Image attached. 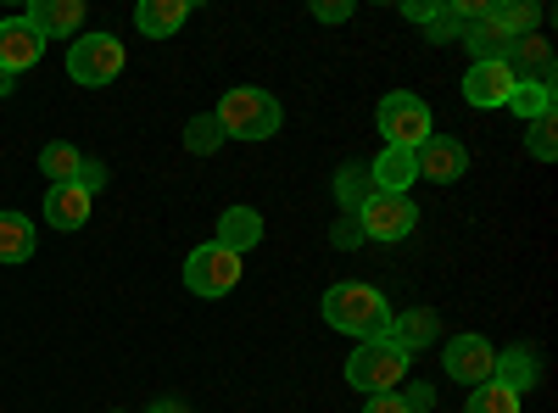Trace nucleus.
I'll return each mask as SVG.
<instances>
[{
	"label": "nucleus",
	"instance_id": "obj_19",
	"mask_svg": "<svg viewBox=\"0 0 558 413\" xmlns=\"http://www.w3.org/2000/svg\"><path fill=\"white\" fill-rule=\"evenodd\" d=\"M368 179H375V191H380V196H408V185L418 179V168H413V151H397V146H386L375 162H368Z\"/></svg>",
	"mask_w": 558,
	"mask_h": 413
},
{
	"label": "nucleus",
	"instance_id": "obj_23",
	"mask_svg": "<svg viewBox=\"0 0 558 413\" xmlns=\"http://www.w3.org/2000/svg\"><path fill=\"white\" fill-rule=\"evenodd\" d=\"M78 168H84V157L73 146H62V141H51L39 151V173L51 179V185H78Z\"/></svg>",
	"mask_w": 558,
	"mask_h": 413
},
{
	"label": "nucleus",
	"instance_id": "obj_28",
	"mask_svg": "<svg viewBox=\"0 0 558 413\" xmlns=\"http://www.w3.org/2000/svg\"><path fill=\"white\" fill-rule=\"evenodd\" d=\"M553 134H558L553 112L536 118V123H525V141H531V157H536V162H553V157H558V141H553Z\"/></svg>",
	"mask_w": 558,
	"mask_h": 413
},
{
	"label": "nucleus",
	"instance_id": "obj_1",
	"mask_svg": "<svg viewBox=\"0 0 558 413\" xmlns=\"http://www.w3.org/2000/svg\"><path fill=\"white\" fill-rule=\"evenodd\" d=\"M324 325L352 336V341H380L391 330V302L386 291L375 286H357V280H341L324 291Z\"/></svg>",
	"mask_w": 558,
	"mask_h": 413
},
{
	"label": "nucleus",
	"instance_id": "obj_13",
	"mask_svg": "<svg viewBox=\"0 0 558 413\" xmlns=\"http://www.w3.org/2000/svg\"><path fill=\"white\" fill-rule=\"evenodd\" d=\"M463 51H470V62H502L508 51H514V34H508L497 17H492V7H486V17H475V23H463Z\"/></svg>",
	"mask_w": 558,
	"mask_h": 413
},
{
	"label": "nucleus",
	"instance_id": "obj_20",
	"mask_svg": "<svg viewBox=\"0 0 558 413\" xmlns=\"http://www.w3.org/2000/svg\"><path fill=\"white\" fill-rule=\"evenodd\" d=\"M89 191H78V185H51L45 191V223H57V229H78V223H89Z\"/></svg>",
	"mask_w": 558,
	"mask_h": 413
},
{
	"label": "nucleus",
	"instance_id": "obj_4",
	"mask_svg": "<svg viewBox=\"0 0 558 413\" xmlns=\"http://www.w3.org/2000/svg\"><path fill=\"white\" fill-rule=\"evenodd\" d=\"M375 123L386 134V146H397V151H418L430 141V107H425V96H413V89H391L375 107Z\"/></svg>",
	"mask_w": 558,
	"mask_h": 413
},
{
	"label": "nucleus",
	"instance_id": "obj_33",
	"mask_svg": "<svg viewBox=\"0 0 558 413\" xmlns=\"http://www.w3.org/2000/svg\"><path fill=\"white\" fill-rule=\"evenodd\" d=\"M101 185H107V168H101V162H89V157H84V168H78V191H89V196H96Z\"/></svg>",
	"mask_w": 558,
	"mask_h": 413
},
{
	"label": "nucleus",
	"instance_id": "obj_24",
	"mask_svg": "<svg viewBox=\"0 0 558 413\" xmlns=\"http://www.w3.org/2000/svg\"><path fill=\"white\" fill-rule=\"evenodd\" d=\"M508 112L525 118V123L547 118V112H553V84H514V96H508Z\"/></svg>",
	"mask_w": 558,
	"mask_h": 413
},
{
	"label": "nucleus",
	"instance_id": "obj_14",
	"mask_svg": "<svg viewBox=\"0 0 558 413\" xmlns=\"http://www.w3.org/2000/svg\"><path fill=\"white\" fill-rule=\"evenodd\" d=\"M502 62H508V73H514V84H553V45L542 34L514 39V51H508Z\"/></svg>",
	"mask_w": 558,
	"mask_h": 413
},
{
	"label": "nucleus",
	"instance_id": "obj_6",
	"mask_svg": "<svg viewBox=\"0 0 558 413\" xmlns=\"http://www.w3.org/2000/svg\"><path fill=\"white\" fill-rule=\"evenodd\" d=\"M184 286H191L196 296H229L241 286V257L223 252L218 241L196 246L191 257H184Z\"/></svg>",
	"mask_w": 558,
	"mask_h": 413
},
{
	"label": "nucleus",
	"instance_id": "obj_11",
	"mask_svg": "<svg viewBox=\"0 0 558 413\" xmlns=\"http://www.w3.org/2000/svg\"><path fill=\"white\" fill-rule=\"evenodd\" d=\"M28 28L39 39H78V23H84V0H28Z\"/></svg>",
	"mask_w": 558,
	"mask_h": 413
},
{
	"label": "nucleus",
	"instance_id": "obj_31",
	"mask_svg": "<svg viewBox=\"0 0 558 413\" xmlns=\"http://www.w3.org/2000/svg\"><path fill=\"white\" fill-rule=\"evenodd\" d=\"M397 397L408 402V413H436V391H430V386H418V380H413L408 391H397Z\"/></svg>",
	"mask_w": 558,
	"mask_h": 413
},
{
	"label": "nucleus",
	"instance_id": "obj_16",
	"mask_svg": "<svg viewBox=\"0 0 558 413\" xmlns=\"http://www.w3.org/2000/svg\"><path fill=\"white\" fill-rule=\"evenodd\" d=\"M536 375H542L536 347H508V352H497V363H492V380H497L502 391H514V397H525V391L536 386Z\"/></svg>",
	"mask_w": 558,
	"mask_h": 413
},
{
	"label": "nucleus",
	"instance_id": "obj_26",
	"mask_svg": "<svg viewBox=\"0 0 558 413\" xmlns=\"http://www.w3.org/2000/svg\"><path fill=\"white\" fill-rule=\"evenodd\" d=\"M492 17L514 34V39H531L536 23H542V7H531V0H514V7H492Z\"/></svg>",
	"mask_w": 558,
	"mask_h": 413
},
{
	"label": "nucleus",
	"instance_id": "obj_8",
	"mask_svg": "<svg viewBox=\"0 0 558 413\" xmlns=\"http://www.w3.org/2000/svg\"><path fill=\"white\" fill-rule=\"evenodd\" d=\"M492 363H497V347H492L486 336H475V330H470V336H452L447 352H441V369H447L458 386H470V391L492 380Z\"/></svg>",
	"mask_w": 558,
	"mask_h": 413
},
{
	"label": "nucleus",
	"instance_id": "obj_36",
	"mask_svg": "<svg viewBox=\"0 0 558 413\" xmlns=\"http://www.w3.org/2000/svg\"><path fill=\"white\" fill-rule=\"evenodd\" d=\"M0 96H12V73L7 68H0Z\"/></svg>",
	"mask_w": 558,
	"mask_h": 413
},
{
	"label": "nucleus",
	"instance_id": "obj_29",
	"mask_svg": "<svg viewBox=\"0 0 558 413\" xmlns=\"http://www.w3.org/2000/svg\"><path fill=\"white\" fill-rule=\"evenodd\" d=\"M330 241H336L341 252H352V246H363V223H357L352 212H341V223L330 229Z\"/></svg>",
	"mask_w": 558,
	"mask_h": 413
},
{
	"label": "nucleus",
	"instance_id": "obj_25",
	"mask_svg": "<svg viewBox=\"0 0 558 413\" xmlns=\"http://www.w3.org/2000/svg\"><path fill=\"white\" fill-rule=\"evenodd\" d=\"M520 402L525 397H514V391H502L497 380H486V386L470 391V408H463V413H520Z\"/></svg>",
	"mask_w": 558,
	"mask_h": 413
},
{
	"label": "nucleus",
	"instance_id": "obj_18",
	"mask_svg": "<svg viewBox=\"0 0 558 413\" xmlns=\"http://www.w3.org/2000/svg\"><path fill=\"white\" fill-rule=\"evenodd\" d=\"M213 241H218L223 252H235V257L252 252V246L263 241V212H257V207H229V212L218 218V235H213Z\"/></svg>",
	"mask_w": 558,
	"mask_h": 413
},
{
	"label": "nucleus",
	"instance_id": "obj_30",
	"mask_svg": "<svg viewBox=\"0 0 558 413\" xmlns=\"http://www.w3.org/2000/svg\"><path fill=\"white\" fill-rule=\"evenodd\" d=\"M441 7H447V0H402V17H413V23H436L441 17Z\"/></svg>",
	"mask_w": 558,
	"mask_h": 413
},
{
	"label": "nucleus",
	"instance_id": "obj_9",
	"mask_svg": "<svg viewBox=\"0 0 558 413\" xmlns=\"http://www.w3.org/2000/svg\"><path fill=\"white\" fill-rule=\"evenodd\" d=\"M508 96H514L508 62H470V73H463V101L492 112V107H508Z\"/></svg>",
	"mask_w": 558,
	"mask_h": 413
},
{
	"label": "nucleus",
	"instance_id": "obj_32",
	"mask_svg": "<svg viewBox=\"0 0 558 413\" xmlns=\"http://www.w3.org/2000/svg\"><path fill=\"white\" fill-rule=\"evenodd\" d=\"M313 17H318V23H347V17H352V0H318Z\"/></svg>",
	"mask_w": 558,
	"mask_h": 413
},
{
	"label": "nucleus",
	"instance_id": "obj_2",
	"mask_svg": "<svg viewBox=\"0 0 558 413\" xmlns=\"http://www.w3.org/2000/svg\"><path fill=\"white\" fill-rule=\"evenodd\" d=\"M213 118L223 129V141H268V134H279V101L268 96V89H257V84L223 89V101H218Z\"/></svg>",
	"mask_w": 558,
	"mask_h": 413
},
{
	"label": "nucleus",
	"instance_id": "obj_17",
	"mask_svg": "<svg viewBox=\"0 0 558 413\" xmlns=\"http://www.w3.org/2000/svg\"><path fill=\"white\" fill-rule=\"evenodd\" d=\"M184 17H191V0H140V7H134V28L146 34V39L179 34Z\"/></svg>",
	"mask_w": 558,
	"mask_h": 413
},
{
	"label": "nucleus",
	"instance_id": "obj_22",
	"mask_svg": "<svg viewBox=\"0 0 558 413\" xmlns=\"http://www.w3.org/2000/svg\"><path fill=\"white\" fill-rule=\"evenodd\" d=\"M368 196H375L368 162H341V168H336V202H341V212H357Z\"/></svg>",
	"mask_w": 558,
	"mask_h": 413
},
{
	"label": "nucleus",
	"instance_id": "obj_5",
	"mask_svg": "<svg viewBox=\"0 0 558 413\" xmlns=\"http://www.w3.org/2000/svg\"><path fill=\"white\" fill-rule=\"evenodd\" d=\"M123 73V45L112 34H78L68 45V78L84 89H101Z\"/></svg>",
	"mask_w": 558,
	"mask_h": 413
},
{
	"label": "nucleus",
	"instance_id": "obj_7",
	"mask_svg": "<svg viewBox=\"0 0 558 413\" xmlns=\"http://www.w3.org/2000/svg\"><path fill=\"white\" fill-rule=\"evenodd\" d=\"M357 223H363V241H408L413 229H418V207H413V196H368L357 212H352Z\"/></svg>",
	"mask_w": 558,
	"mask_h": 413
},
{
	"label": "nucleus",
	"instance_id": "obj_35",
	"mask_svg": "<svg viewBox=\"0 0 558 413\" xmlns=\"http://www.w3.org/2000/svg\"><path fill=\"white\" fill-rule=\"evenodd\" d=\"M146 413H191V408H184V402H179V397H162V402H151V408H146Z\"/></svg>",
	"mask_w": 558,
	"mask_h": 413
},
{
	"label": "nucleus",
	"instance_id": "obj_3",
	"mask_svg": "<svg viewBox=\"0 0 558 413\" xmlns=\"http://www.w3.org/2000/svg\"><path fill=\"white\" fill-rule=\"evenodd\" d=\"M408 369H413V357L402 347H391L386 336L380 341H357V352L347 357V386L363 391V397H386V391H397L408 380Z\"/></svg>",
	"mask_w": 558,
	"mask_h": 413
},
{
	"label": "nucleus",
	"instance_id": "obj_34",
	"mask_svg": "<svg viewBox=\"0 0 558 413\" xmlns=\"http://www.w3.org/2000/svg\"><path fill=\"white\" fill-rule=\"evenodd\" d=\"M363 413H408V402H402L397 391H386V397H368V402H363Z\"/></svg>",
	"mask_w": 558,
	"mask_h": 413
},
{
	"label": "nucleus",
	"instance_id": "obj_12",
	"mask_svg": "<svg viewBox=\"0 0 558 413\" xmlns=\"http://www.w3.org/2000/svg\"><path fill=\"white\" fill-rule=\"evenodd\" d=\"M39 57H45V39L28 28V17H0V68L17 78V73L34 68Z\"/></svg>",
	"mask_w": 558,
	"mask_h": 413
},
{
	"label": "nucleus",
	"instance_id": "obj_10",
	"mask_svg": "<svg viewBox=\"0 0 558 413\" xmlns=\"http://www.w3.org/2000/svg\"><path fill=\"white\" fill-rule=\"evenodd\" d=\"M413 168H418V179L452 185V179H463V168H470V151H463L458 141H447V134H430V141L413 151Z\"/></svg>",
	"mask_w": 558,
	"mask_h": 413
},
{
	"label": "nucleus",
	"instance_id": "obj_15",
	"mask_svg": "<svg viewBox=\"0 0 558 413\" xmlns=\"http://www.w3.org/2000/svg\"><path fill=\"white\" fill-rule=\"evenodd\" d=\"M436 325H441V313H430V307H408V313H391L386 341L402 347V352L413 357V352H425V347L436 341Z\"/></svg>",
	"mask_w": 558,
	"mask_h": 413
},
{
	"label": "nucleus",
	"instance_id": "obj_37",
	"mask_svg": "<svg viewBox=\"0 0 558 413\" xmlns=\"http://www.w3.org/2000/svg\"><path fill=\"white\" fill-rule=\"evenodd\" d=\"M436 413H441V408H436Z\"/></svg>",
	"mask_w": 558,
	"mask_h": 413
},
{
	"label": "nucleus",
	"instance_id": "obj_21",
	"mask_svg": "<svg viewBox=\"0 0 558 413\" xmlns=\"http://www.w3.org/2000/svg\"><path fill=\"white\" fill-rule=\"evenodd\" d=\"M34 257V218L0 212V263H28Z\"/></svg>",
	"mask_w": 558,
	"mask_h": 413
},
{
	"label": "nucleus",
	"instance_id": "obj_27",
	"mask_svg": "<svg viewBox=\"0 0 558 413\" xmlns=\"http://www.w3.org/2000/svg\"><path fill=\"white\" fill-rule=\"evenodd\" d=\"M218 146H223V129H218V118H213V112H202V118L184 123V151L207 157V151H218Z\"/></svg>",
	"mask_w": 558,
	"mask_h": 413
}]
</instances>
